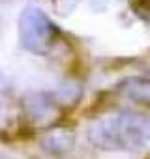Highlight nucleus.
<instances>
[{
  "label": "nucleus",
  "mask_w": 150,
  "mask_h": 159,
  "mask_svg": "<svg viewBox=\"0 0 150 159\" xmlns=\"http://www.w3.org/2000/svg\"><path fill=\"white\" fill-rule=\"evenodd\" d=\"M128 86H124L126 94L133 98L137 103H146L150 105V81H143V79H129L126 81Z\"/></svg>",
  "instance_id": "3"
},
{
  "label": "nucleus",
  "mask_w": 150,
  "mask_h": 159,
  "mask_svg": "<svg viewBox=\"0 0 150 159\" xmlns=\"http://www.w3.org/2000/svg\"><path fill=\"white\" fill-rule=\"evenodd\" d=\"M148 159H150V157H148Z\"/></svg>",
  "instance_id": "4"
},
{
  "label": "nucleus",
  "mask_w": 150,
  "mask_h": 159,
  "mask_svg": "<svg viewBox=\"0 0 150 159\" xmlns=\"http://www.w3.org/2000/svg\"><path fill=\"white\" fill-rule=\"evenodd\" d=\"M90 137L98 144V148H135L146 137V127L143 120L135 116H124L98 124V127L92 129Z\"/></svg>",
  "instance_id": "1"
},
{
  "label": "nucleus",
  "mask_w": 150,
  "mask_h": 159,
  "mask_svg": "<svg viewBox=\"0 0 150 159\" xmlns=\"http://www.w3.org/2000/svg\"><path fill=\"white\" fill-rule=\"evenodd\" d=\"M19 34L21 41L28 51L34 52H45L47 47L53 45V39L56 36V28L51 25V21L36 8H28L23 11L19 21Z\"/></svg>",
  "instance_id": "2"
}]
</instances>
